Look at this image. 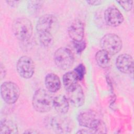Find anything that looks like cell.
I'll use <instances>...</instances> for the list:
<instances>
[{
  "label": "cell",
  "mask_w": 134,
  "mask_h": 134,
  "mask_svg": "<svg viewBox=\"0 0 134 134\" xmlns=\"http://www.w3.org/2000/svg\"><path fill=\"white\" fill-rule=\"evenodd\" d=\"M50 93L43 88H39L35 92L32 104L37 111L43 113L51 109L53 107V98Z\"/></svg>",
  "instance_id": "obj_1"
},
{
  "label": "cell",
  "mask_w": 134,
  "mask_h": 134,
  "mask_svg": "<svg viewBox=\"0 0 134 134\" xmlns=\"http://www.w3.org/2000/svg\"><path fill=\"white\" fill-rule=\"evenodd\" d=\"M32 29L30 20L24 17L16 19L12 24V30L14 35L22 41L29 40L32 35Z\"/></svg>",
  "instance_id": "obj_2"
},
{
  "label": "cell",
  "mask_w": 134,
  "mask_h": 134,
  "mask_svg": "<svg viewBox=\"0 0 134 134\" xmlns=\"http://www.w3.org/2000/svg\"><path fill=\"white\" fill-rule=\"evenodd\" d=\"M74 54L72 51L66 47L57 49L54 53V61L55 65L61 70L69 69L74 62Z\"/></svg>",
  "instance_id": "obj_3"
},
{
  "label": "cell",
  "mask_w": 134,
  "mask_h": 134,
  "mask_svg": "<svg viewBox=\"0 0 134 134\" xmlns=\"http://www.w3.org/2000/svg\"><path fill=\"white\" fill-rule=\"evenodd\" d=\"M1 95L5 103L13 104L17 101L19 97V87L13 82H5L1 85Z\"/></svg>",
  "instance_id": "obj_4"
},
{
  "label": "cell",
  "mask_w": 134,
  "mask_h": 134,
  "mask_svg": "<svg viewBox=\"0 0 134 134\" xmlns=\"http://www.w3.org/2000/svg\"><path fill=\"white\" fill-rule=\"evenodd\" d=\"M100 45L103 50L110 55H115L120 51L122 44V40L118 36L114 34H108L102 38Z\"/></svg>",
  "instance_id": "obj_5"
},
{
  "label": "cell",
  "mask_w": 134,
  "mask_h": 134,
  "mask_svg": "<svg viewBox=\"0 0 134 134\" xmlns=\"http://www.w3.org/2000/svg\"><path fill=\"white\" fill-rule=\"evenodd\" d=\"M16 69L21 77L26 79H30L34 74V62L30 57L23 56L18 60L16 64Z\"/></svg>",
  "instance_id": "obj_6"
},
{
  "label": "cell",
  "mask_w": 134,
  "mask_h": 134,
  "mask_svg": "<svg viewBox=\"0 0 134 134\" xmlns=\"http://www.w3.org/2000/svg\"><path fill=\"white\" fill-rule=\"evenodd\" d=\"M57 22L56 17L51 14H46L40 17L37 23L36 30L38 35L52 34V30Z\"/></svg>",
  "instance_id": "obj_7"
},
{
  "label": "cell",
  "mask_w": 134,
  "mask_h": 134,
  "mask_svg": "<svg viewBox=\"0 0 134 134\" xmlns=\"http://www.w3.org/2000/svg\"><path fill=\"white\" fill-rule=\"evenodd\" d=\"M77 119L80 126L88 128L91 131L100 120L97 117L96 113L92 110H87L80 113L77 116Z\"/></svg>",
  "instance_id": "obj_8"
},
{
  "label": "cell",
  "mask_w": 134,
  "mask_h": 134,
  "mask_svg": "<svg viewBox=\"0 0 134 134\" xmlns=\"http://www.w3.org/2000/svg\"><path fill=\"white\" fill-rule=\"evenodd\" d=\"M50 124L52 130L57 133H66L72 130V122L68 118L64 117L59 116L53 117Z\"/></svg>",
  "instance_id": "obj_9"
},
{
  "label": "cell",
  "mask_w": 134,
  "mask_h": 134,
  "mask_svg": "<svg viewBox=\"0 0 134 134\" xmlns=\"http://www.w3.org/2000/svg\"><path fill=\"white\" fill-rule=\"evenodd\" d=\"M104 19L106 23L109 26L117 27L123 22L124 16L116 7L110 6L105 12Z\"/></svg>",
  "instance_id": "obj_10"
},
{
  "label": "cell",
  "mask_w": 134,
  "mask_h": 134,
  "mask_svg": "<svg viewBox=\"0 0 134 134\" xmlns=\"http://www.w3.org/2000/svg\"><path fill=\"white\" fill-rule=\"evenodd\" d=\"M116 66L121 72L130 74L133 71V61L132 57L128 54L119 55L116 60Z\"/></svg>",
  "instance_id": "obj_11"
},
{
  "label": "cell",
  "mask_w": 134,
  "mask_h": 134,
  "mask_svg": "<svg viewBox=\"0 0 134 134\" xmlns=\"http://www.w3.org/2000/svg\"><path fill=\"white\" fill-rule=\"evenodd\" d=\"M68 34L73 42L83 40L84 35V25L83 22L79 19L73 21L69 27Z\"/></svg>",
  "instance_id": "obj_12"
},
{
  "label": "cell",
  "mask_w": 134,
  "mask_h": 134,
  "mask_svg": "<svg viewBox=\"0 0 134 134\" xmlns=\"http://www.w3.org/2000/svg\"><path fill=\"white\" fill-rule=\"evenodd\" d=\"M68 92V99L73 106L79 107L83 105L84 94L81 85L78 84L74 89Z\"/></svg>",
  "instance_id": "obj_13"
},
{
  "label": "cell",
  "mask_w": 134,
  "mask_h": 134,
  "mask_svg": "<svg viewBox=\"0 0 134 134\" xmlns=\"http://www.w3.org/2000/svg\"><path fill=\"white\" fill-rule=\"evenodd\" d=\"M44 83L46 88L51 93L57 92L61 85L59 76L54 73H49L46 76Z\"/></svg>",
  "instance_id": "obj_14"
},
{
  "label": "cell",
  "mask_w": 134,
  "mask_h": 134,
  "mask_svg": "<svg viewBox=\"0 0 134 134\" xmlns=\"http://www.w3.org/2000/svg\"><path fill=\"white\" fill-rule=\"evenodd\" d=\"M53 107L60 114H65L69 109V101L64 95H58L53 98Z\"/></svg>",
  "instance_id": "obj_15"
},
{
  "label": "cell",
  "mask_w": 134,
  "mask_h": 134,
  "mask_svg": "<svg viewBox=\"0 0 134 134\" xmlns=\"http://www.w3.org/2000/svg\"><path fill=\"white\" fill-rule=\"evenodd\" d=\"M78 79L74 71L68 72L63 76V83L67 91L74 89L77 85Z\"/></svg>",
  "instance_id": "obj_16"
},
{
  "label": "cell",
  "mask_w": 134,
  "mask_h": 134,
  "mask_svg": "<svg viewBox=\"0 0 134 134\" xmlns=\"http://www.w3.org/2000/svg\"><path fill=\"white\" fill-rule=\"evenodd\" d=\"M18 128L15 123L10 120H2L0 124L1 134L17 133Z\"/></svg>",
  "instance_id": "obj_17"
},
{
  "label": "cell",
  "mask_w": 134,
  "mask_h": 134,
  "mask_svg": "<svg viewBox=\"0 0 134 134\" xmlns=\"http://www.w3.org/2000/svg\"><path fill=\"white\" fill-rule=\"evenodd\" d=\"M110 55L104 50L98 51L95 54V59L98 65L103 68H106L109 66L110 63Z\"/></svg>",
  "instance_id": "obj_18"
},
{
  "label": "cell",
  "mask_w": 134,
  "mask_h": 134,
  "mask_svg": "<svg viewBox=\"0 0 134 134\" xmlns=\"http://www.w3.org/2000/svg\"><path fill=\"white\" fill-rule=\"evenodd\" d=\"M39 39L41 44L45 47H51L53 43V39L51 34L38 35Z\"/></svg>",
  "instance_id": "obj_19"
},
{
  "label": "cell",
  "mask_w": 134,
  "mask_h": 134,
  "mask_svg": "<svg viewBox=\"0 0 134 134\" xmlns=\"http://www.w3.org/2000/svg\"><path fill=\"white\" fill-rule=\"evenodd\" d=\"M42 2V1H29L28 3V9L30 13L34 15L38 13L40 9Z\"/></svg>",
  "instance_id": "obj_20"
},
{
  "label": "cell",
  "mask_w": 134,
  "mask_h": 134,
  "mask_svg": "<svg viewBox=\"0 0 134 134\" xmlns=\"http://www.w3.org/2000/svg\"><path fill=\"white\" fill-rule=\"evenodd\" d=\"M73 71L77 76L78 80L81 81L84 78V75L85 74V67L83 64H80L76 66V67L74 69Z\"/></svg>",
  "instance_id": "obj_21"
},
{
  "label": "cell",
  "mask_w": 134,
  "mask_h": 134,
  "mask_svg": "<svg viewBox=\"0 0 134 134\" xmlns=\"http://www.w3.org/2000/svg\"><path fill=\"white\" fill-rule=\"evenodd\" d=\"M73 45L78 53H81L86 48V43L84 40L80 41L73 42Z\"/></svg>",
  "instance_id": "obj_22"
},
{
  "label": "cell",
  "mask_w": 134,
  "mask_h": 134,
  "mask_svg": "<svg viewBox=\"0 0 134 134\" xmlns=\"http://www.w3.org/2000/svg\"><path fill=\"white\" fill-rule=\"evenodd\" d=\"M118 3L123 8V9L126 11H130L132 7L133 1H117Z\"/></svg>",
  "instance_id": "obj_23"
},
{
  "label": "cell",
  "mask_w": 134,
  "mask_h": 134,
  "mask_svg": "<svg viewBox=\"0 0 134 134\" xmlns=\"http://www.w3.org/2000/svg\"><path fill=\"white\" fill-rule=\"evenodd\" d=\"M86 2L89 4V5H93V6H97L102 3V1H86Z\"/></svg>",
  "instance_id": "obj_24"
},
{
  "label": "cell",
  "mask_w": 134,
  "mask_h": 134,
  "mask_svg": "<svg viewBox=\"0 0 134 134\" xmlns=\"http://www.w3.org/2000/svg\"><path fill=\"white\" fill-rule=\"evenodd\" d=\"M9 5H10L12 7H14V6L16 5V4L19 3V2L18 1H7L6 2Z\"/></svg>",
  "instance_id": "obj_25"
},
{
  "label": "cell",
  "mask_w": 134,
  "mask_h": 134,
  "mask_svg": "<svg viewBox=\"0 0 134 134\" xmlns=\"http://www.w3.org/2000/svg\"><path fill=\"white\" fill-rule=\"evenodd\" d=\"M31 130H27V131H25V133H38V131H36L35 130L31 131Z\"/></svg>",
  "instance_id": "obj_26"
}]
</instances>
